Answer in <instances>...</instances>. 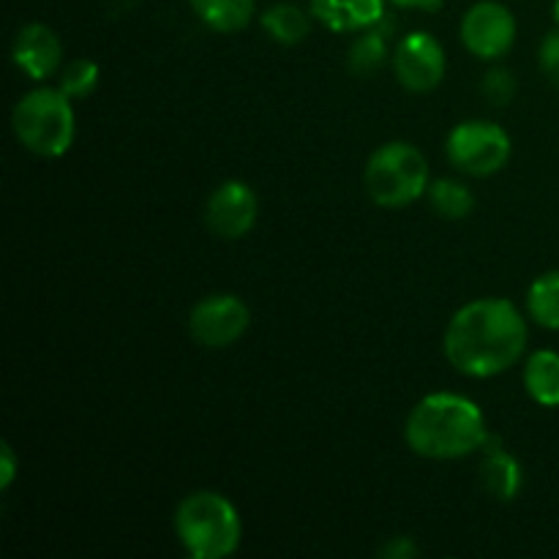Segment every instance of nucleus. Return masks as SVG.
<instances>
[{
    "instance_id": "nucleus-3",
    "label": "nucleus",
    "mask_w": 559,
    "mask_h": 559,
    "mask_svg": "<svg viewBox=\"0 0 559 559\" xmlns=\"http://www.w3.org/2000/svg\"><path fill=\"white\" fill-rule=\"evenodd\" d=\"M175 533L194 559H224L240 546L243 524L227 497L194 491L175 511Z\"/></svg>"
},
{
    "instance_id": "nucleus-19",
    "label": "nucleus",
    "mask_w": 559,
    "mask_h": 559,
    "mask_svg": "<svg viewBox=\"0 0 559 559\" xmlns=\"http://www.w3.org/2000/svg\"><path fill=\"white\" fill-rule=\"evenodd\" d=\"M426 194H429L431 207L445 218H467L475 207L473 191L451 178H440L435 183H429Z\"/></svg>"
},
{
    "instance_id": "nucleus-10",
    "label": "nucleus",
    "mask_w": 559,
    "mask_h": 559,
    "mask_svg": "<svg viewBox=\"0 0 559 559\" xmlns=\"http://www.w3.org/2000/svg\"><path fill=\"white\" fill-rule=\"evenodd\" d=\"M257 213H260V200L254 191L240 180H227L207 197L205 222L207 229L218 238L238 240L251 233Z\"/></svg>"
},
{
    "instance_id": "nucleus-5",
    "label": "nucleus",
    "mask_w": 559,
    "mask_h": 559,
    "mask_svg": "<svg viewBox=\"0 0 559 559\" xmlns=\"http://www.w3.org/2000/svg\"><path fill=\"white\" fill-rule=\"evenodd\" d=\"M366 194L380 207H407L429 191V164L409 142H388L366 162Z\"/></svg>"
},
{
    "instance_id": "nucleus-25",
    "label": "nucleus",
    "mask_w": 559,
    "mask_h": 559,
    "mask_svg": "<svg viewBox=\"0 0 559 559\" xmlns=\"http://www.w3.org/2000/svg\"><path fill=\"white\" fill-rule=\"evenodd\" d=\"M399 9H418V11H437L442 9V0H391Z\"/></svg>"
},
{
    "instance_id": "nucleus-6",
    "label": "nucleus",
    "mask_w": 559,
    "mask_h": 559,
    "mask_svg": "<svg viewBox=\"0 0 559 559\" xmlns=\"http://www.w3.org/2000/svg\"><path fill=\"white\" fill-rule=\"evenodd\" d=\"M448 158L462 173L486 178V175L500 173L508 164L511 136L497 123L467 120V123H459L448 136Z\"/></svg>"
},
{
    "instance_id": "nucleus-20",
    "label": "nucleus",
    "mask_w": 559,
    "mask_h": 559,
    "mask_svg": "<svg viewBox=\"0 0 559 559\" xmlns=\"http://www.w3.org/2000/svg\"><path fill=\"white\" fill-rule=\"evenodd\" d=\"M98 85V66L87 58H76L71 63H66V69L60 71L58 87L69 98H85L96 91Z\"/></svg>"
},
{
    "instance_id": "nucleus-11",
    "label": "nucleus",
    "mask_w": 559,
    "mask_h": 559,
    "mask_svg": "<svg viewBox=\"0 0 559 559\" xmlns=\"http://www.w3.org/2000/svg\"><path fill=\"white\" fill-rule=\"evenodd\" d=\"M14 63L25 71L31 80H47L63 63V44L58 33L41 22H31L22 27L14 38Z\"/></svg>"
},
{
    "instance_id": "nucleus-13",
    "label": "nucleus",
    "mask_w": 559,
    "mask_h": 559,
    "mask_svg": "<svg viewBox=\"0 0 559 559\" xmlns=\"http://www.w3.org/2000/svg\"><path fill=\"white\" fill-rule=\"evenodd\" d=\"M484 451V464H480V480H484L486 491L491 497L502 502H511L519 495L524 484L522 467H519L516 459L495 440H486Z\"/></svg>"
},
{
    "instance_id": "nucleus-9",
    "label": "nucleus",
    "mask_w": 559,
    "mask_h": 559,
    "mask_svg": "<svg viewBox=\"0 0 559 559\" xmlns=\"http://www.w3.org/2000/svg\"><path fill=\"white\" fill-rule=\"evenodd\" d=\"M396 80L413 93H429L445 76V52L431 33H407L393 52Z\"/></svg>"
},
{
    "instance_id": "nucleus-14",
    "label": "nucleus",
    "mask_w": 559,
    "mask_h": 559,
    "mask_svg": "<svg viewBox=\"0 0 559 559\" xmlns=\"http://www.w3.org/2000/svg\"><path fill=\"white\" fill-rule=\"evenodd\" d=\"M524 388L540 407H559V353L538 349L524 364Z\"/></svg>"
},
{
    "instance_id": "nucleus-23",
    "label": "nucleus",
    "mask_w": 559,
    "mask_h": 559,
    "mask_svg": "<svg viewBox=\"0 0 559 559\" xmlns=\"http://www.w3.org/2000/svg\"><path fill=\"white\" fill-rule=\"evenodd\" d=\"M16 478V456L11 451V445H0V489H9Z\"/></svg>"
},
{
    "instance_id": "nucleus-15",
    "label": "nucleus",
    "mask_w": 559,
    "mask_h": 559,
    "mask_svg": "<svg viewBox=\"0 0 559 559\" xmlns=\"http://www.w3.org/2000/svg\"><path fill=\"white\" fill-rule=\"evenodd\" d=\"M194 14L218 33L243 31L251 22L257 0H189Z\"/></svg>"
},
{
    "instance_id": "nucleus-4",
    "label": "nucleus",
    "mask_w": 559,
    "mask_h": 559,
    "mask_svg": "<svg viewBox=\"0 0 559 559\" xmlns=\"http://www.w3.org/2000/svg\"><path fill=\"white\" fill-rule=\"evenodd\" d=\"M11 126L22 147L44 158L63 156L76 131L74 109L60 87H38L22 96L11 115Z\"/></svg>"
},
{
    "instance_id": "nucleus-8",
    "label": "nucleus",
    "mask_w": 559,
    "mask_h": 559,
    "mask_svg": "<svg viewBox=\"0 0 559 559\" xmlns=\"http://www.w3.org/2000/svg\"><path fill=\"white\" fill-rule=\"evenodd\" d=\"M462 41L475 58H502L516 41V20L511 9L495 0L475 3L462 20Z\"/></svg>"
},
{
    "instance_id": "nucleus-18",
    "label": "nucleus",
    "mask_w": 559,
    "mask_h": 559,
    "mask_svg": "<svg viewBox=\"0 0 559 559\" xmlns=\"http://www.w3.org/2000/svg\"><path fill=\"white\" fill-rule=\"evenodd\" d=\"M527 311L538 325L559 331V271L535 278L527 293Z\"/></svg>"
},
{
    "instance_id": "nucleus-16",
    "label": "nucleus",
    "mask_w": 559,
    "mask_h": 559,
    "mask_svg": "<svg viewBox=\"0 0 559 559\" xmlns=\"http://www.w3.org/2000/svg\"><path fill=\"white\" fill-rule=\"evenodd\" d=\"M262 27H265V33L273 41L284 44V47H293V44H300L309 36L311 22L309 14H306L300 5L273 3L271 9H265V14H262Z\"/></svg>"
},
{
    "instance_id": "nucleus-26",
    "label": "nucleus",
    "mask_w": 559,
    "mask_h": 559,
    "mask_svg": "<svg viewBox=\"0 0 559 559\" xmlns=\"http://www.w3.org/2000/svg\"><path fill=\"white\" fill-rule=\"evenodd\" d=\"M555 20H557V25H559V0H555Z\"/></svg>"
},
{
    "instance_id": "nucleus-21",
    "label": "nucleus",
    "mask_w": 559,
    "mask_h": 559,
    "mask_svg": "<svg viewBox=\"0 0 559 559\" xmlns=\"http://www.w3.org/2000/svg\"><path fill=\"white\" fill-rule=\"evenodd\" d=\"M484 96L497 107H506L516 96V76L508 69H491L484 80Z\"/></svg>"
},
{
    "instance_id": "nucleus-12",
    "label": "nucleus",
    "mask_w": 559,
    "mask_h": 559,
    "mask_svg": "<svg viewBox=\"0 0 559 559\" xmlns=\"http://www.w3.org/2000/svg\"><path fill=\"white\" fill-rule=\"evenodd\" d=\"M317 22L333 33H364L385 20V0H309Z\"/></svg>"
},
{
    "instance_id": "nucleus-7",
    "label": "nucleus",
    "mask_w": 559,
    "mask_h": 559,
    "mask_svg": "<svg viewBox=\"0 0 559 559\" xmlns=\"http://www.w3.org/2000/svg\"><path fill=\"white\" fill-rule=\"evenodd\" d=\"M249 306L235 295H207L191 309L189 333L202 347L222 349L238 342L249 328Z\"/></svg>"
},
{
    "instance_id": "nucleus-22",
    "label": "nucleus",
    "mask_w": 559,
    "mask_h": 559,
    "mask_svg": "<svg viewBox=\"0 0 559 559\" xmlns=\"http://www.w3.org/2000/svg\"><path fill=\"white\" fill-rule=\"evenodd\" d=\"M540 69L549 76L551 85L559 87V31L549 33L540 44Z\"/></svg>"
},
{
    "instance_id": "nucleus-17",
    "label": "nucleus",
    "mask_w": 559,
    "mask_h": 559,
    "mask_svg": "<svg viewBox=\"0 0 559 559\" xmlns=\"http://www.w3.org/2000/svg\"><path fill=\"white\" fill-rule=\"evenodd\" d=\"M385 33H388V22H377L374 27L360 33L358 38L353 41L347 55V66L353 74L358 76H369L377 74L382 69L388 58V41H385Z\"/></svg>"
},
{
    "instance_id": "nucleus-2",
    "label": "nucleus",
    "mask_w": 559,
    "mask_h": 559,
    "mask_svg": "<svg viewBox=\"0 0 559 559\" xmlns=\"http://www.w3.org/2000/svg\"><path fill=\"white\" fill-rule=\"evenodd\" d=\"M404 440L418 456L451 462L480 451L489 435L484 413L473 399L459 393H431L409 413Z\"/></svg>"
},
{
    "instance_id": "nucleus-1",
    "label": "nucleus",
    "mask_w": 559,
    "mask_h": 559,
    "mask_svg": "<svg viewBox=\"0 0 559 559\" xmlns=\"http://www.w3.org/2000/svg\"><path fill=\"white\" fill-rule=\"evenodd\" d=\"M527 349V322L502 298L462 306L445 331V358L467 377H495L511 369Z\"/></svg>"
},
{
    "instance_id": "nucleus-24",
    "label": "nucleus",
    "mask_w": 559,
    "mask_h": 559,
    "mask_svg": "<svg viewBox=\"0 0 559 559\" xmlns=\"http://www.w3.org/2000/svg\"><path fill=\"white\" fill-rule=\"evenodd\" d=\"M415 555H418V546H415L409 538H393L391 544L382 549V557H391V559H409Z\"/></svg>"
}]
</instances>
